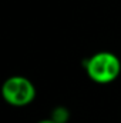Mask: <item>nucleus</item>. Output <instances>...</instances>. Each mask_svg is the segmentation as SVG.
<instances>
[{"label": "nucleus", "mask_w": 121, "mask_h": 123, "mask_svg": "<svg viewBox=\"0 0 121 123\" xmlns=\"http://www.w3.org/2000/svg\"><path fill=\"white\" fill-rule=\"evenodd\" d=\"M84 70L91 82L98 85H110L120 76L121 60L113 52H97L86 60Z\"/></svg>", "instance_id": "f257e3e1"}, {"label": "nucleus", "mask_w": 121, "mask_h": 123, "mask_svg": "<svg viewBox=\"0 0 121 123\" xmlns=\"http://www.w3.org/2000/svg\"><path fill=\"white\" fill-rule=\"evenodd\" d=\"M36 86L30 79L16 74L7 77L1 85L3 100L14 107L29 106L36 99Z\"/></svg>", "instance_id": "f03ea898"}, {"label": "nucleus", "mask_w": 121, "mask_h": 123, "mask_svg": "<svg viewBox=\"0 0 121 123\" xmlns=\"http://www.w3.org/2000/svg\"><path fill=\"white\" fill-rule=\"evenodd\" d=\"M51 119L56 120L57 123H66L68 119H70V112L68 109L63 107V106H59L53 110V115H51Z\"/></svg>", "instance_id": "7ed1b4c3"}, {"label": "nucleus", "mask_w": 121, "mask_h": 123, "mask_svg": "<svg viewBox=\"0 0 121 123\" xmlns=\"http://www.w3.org/2000/svg\"><path fill=\"white\" fill-rule=\"evenodd\" d=\"M37 123H57V122H56V120H53V119L50 117V119H43V120H38Z\"/></svg>", "instance_id": "20e7f679"}]
</instances>
